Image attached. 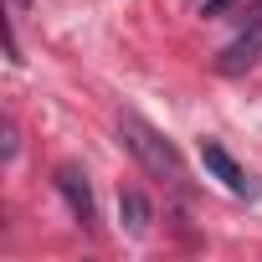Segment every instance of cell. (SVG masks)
<instances>
[{"label":"cell","instance_id":"4","mask_svg":"<svg viewBox=\"0 0 262 262\" xmlns=\"http://www.w3.org/2000/svg\"><path fill=\"white\" fill-rule=\"evenodd\" d=\"M57 190H62V201H67V211L77 216V226H98V211H93V185H88V175L77 170V165H57V180H52Z\"/></svg>","mask_w":262,"mask_h":262},{"label":"cell","instance_id":"3","mask_svg":"<svg viewBox=\"0 0 262 262\" xmlns=\"http://www.w3.org/2000/svg\"><path fill=\"white\" fill-rule=\"evenodd\" d=\"M201 165H206V170H211V175H216V180H221L231 195H257V180H252V175H247V170H242V165L226 155V144L201 139Z\"/></svg>","mask_w":262,"mask_h":262},{"label":"cell","instance_id":"2","mask_svg":"<svg viewBox=\"0 0 262 262\" xmlns=\"http://www.w3.org/2000/svg\"><path fill=\"white\" fill-rule=\"evenodd\" d=\"M257 57H262V0L252 6V16H247V31L216 57V72H221V77H236V72H247Z\"/></svg>","mask_w":262,"mask_h":262},{"label":"cell","instance_id":"7","mask_svg":"<svg viewBox=\"0 0 262 262\" xmlns=\"http://www.w3.org/2000/svg\"><path fill=\"white\" fill-rule=\"evenodd\" d=\"M11 6H16V11H26V6H31V0H11Z\"/></svg>","mask_w":262,"mask_h":262},{"label":"cell","instance_id":"6","mask_svg":"<svg viewBox=\"0 0 262 262\" xmlns=\"http://www.w3.org/2000/svg\"><path fill=\"white\" fill-rule=\"evenodd\" d=\"M236 6V0H206V6H201V16H226Z\"/></svg>","mask_w":262,"mask_h":262},{"label":"cell","instance_id":"1","mask_svg":"<svg viewBox=\"0 0 262 262\" xmlns=\"http://www.w3.org/2000/svg\"><path fill=\"white\" fill-rule=\"evenodd\" d=\"M118 134H123V144L134 149V160H139L149 175H160V180H185V160H180V149L160 134V128H149L139 113H123V118H118Z\"/></svg>","mask_w":262,"mask_h":262},{"label":"cell","instance_id":"5","mask_svg":"<svg viewBox=\"0 0 262 262\" xmlns=\"http://www.w3.org/2000/svg\"><path fill=\"white\" fill-rule=\"evenodd\" d=\"M118 221L134 231V236H144V231H149V221H155L149 195H144V190H123V195H118Z\"/></svg>","mask_w":262,"mask_h":262}]
</instances>
